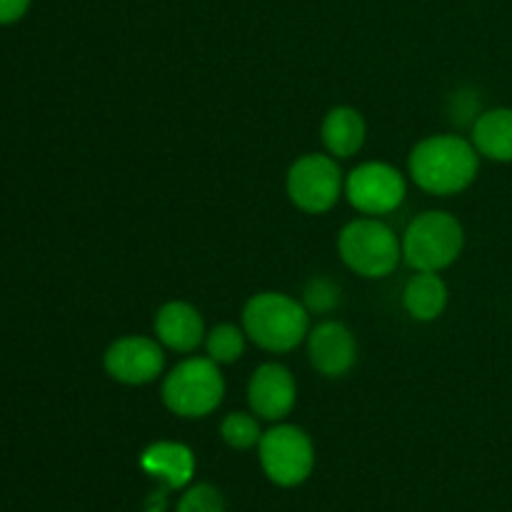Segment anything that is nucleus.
Segmentation results:
<instances>
[{
  "label": "nucleus",
  "instance_id": "nucleus-1",
  "mask_svg": "<svg viewBox=\"0 0 512 512\" xmlns=\"http://www.w3.org/2000/svg\"><path fill=\"white\" fill-rule=\"evenodd\" d=\"M408 170L413 183L425 193L458 195L478 178L480 153L460 135H428L410 150Z\"/></svg>",
  "mask_w": 512,
  "mask_h": 512
},
{
  "label": "nucleus",
  "instance_id": "nucleus-2",
  "mask_svg": "<svg viewBox=\"0 0 512 512\" xmlns=\"http://www.w3.org/2000/svg\"><path fill=\"white\" fill-rule=\"evenodd\" d=\"M243 330L250 343L268 353H290L308 338L310 313L293 295L265 290L245 303Z\"/></svg>",
  "mask_w": 512,
  "mask_h": 512
},
{
  "label": "nucleus",
  "instance_id": "nucleus-3",
  "mask_svg": "<svg viewBox=\"0 0 512 512\" xmlns=\"http://www.w3.org/2000/svg\"><path fill=\"white\" fill-rule=\"evenodd\" d=\"M340 260L360 278H388L403 260V245L388 223L373 215L355 218L338 235Z\"/></svg>",
  "mask_w": 512,
  "mask_h": 512
},
{
  "label": "nucleus",
  "instance_id": "nucleus-4",
  "mask_svg": "<svg viewBox=\"0 0 512 512\" xmlns=\"http://www.w3.org/2000/svg\"><path fill=\"white\" fill-rule=\"evenodd\" d=\"M163 405L180 418H205L225 398V378L215 360L185 358L170 370L160 385Z\"/></svg>",
  "mask_w": 512,
  "mask_h": 512
},
{
  "label": "nucleus",
  "instance_id": "nucleus-5",
  "mask_svg": "<svg viewBox=\"0 0 512 512\" xmlns=\"http://www.w3.org/2000/svg\"><path fill=\"white\" fill-rule=\"evenodd\" d=\"M400 245H403V260L410 268L440 273L463 253L465 230L455 215L445 210H428L408 225Z\"/></svg>",
  "mask_w": 512,
  "mask_h": 512
},
{
  "label": "nucleus",
  "instance_id": "nucleus-6",
  "mask_svg": "<svg viewBox=\"0 0 512 512\" xmlns=\"http://www.w3.org/2000/svg\"><path fill=\"white\" fill-rule=\"evenodd\" d=\"M290 203L310 215H323L335 208L345 190V175L338 158L325 153L300 155L285 178Z\"/></svg>",
  "mask_w": 512,
  "mask_h": 512
},
{
  "label": "nucleus",
  "instance_id": "nucleus-7",
  "mask_svg": "<svg viewBox=\"0 0 512 512\" xmlns=\"http://www.w3.org/2000/svg\"><path fill=\"white\" fill-rule=\"evenodd\" d=\"M263 473L280 488L305 483L315 468V448L310 435L298 425L278 423L263 433L258 443Z\"/></svg>",
  "mask_w": 512,
  "mask_h": 512
},
{
  "label": "nucleus",
  "instance_id": "nucleus-8",
  "mask_svg": "<svg viewBox=\"0 0 512 512\" xmlns=\"http://www.w3.org/2000/svg\"><path fill=\"white\" fill-rule=\"evenodd\" d=\"M345 198L360 215H388L403 205L408 183L395 165L368 160L345 175Z\"/></svg>",
  "mask_w": 512,
  "mask_h": 512
},
{
  "label": "nucleus",
  "instance_id": "nucleus-9",
  "mask_svg": "<svg viewBox=\"0 0 512 512\" xmlns=\"http://www.w3.org/2000/svg\"><path fill=\"white\" fill-rule=\"evenodd\" d=\"M103 368L120 385H148L163 375L165 348L158 338L123 335L108 345Z\"/></svg>",
  "mask_w": 512,
  "mask_h": 512
},
{
  "label": "nucleus",
  "instance_id": "nucleus-10",
  "mask_svg": "<svg viewBox=\"0 0 512 512\" xmlns=\"http://www.w3.org/2000/svg\"><path fill=\"white\" fill-rule=\"evenodd\" d=\"M295 400H298V385L283 363H263L250 375L248 403L260 420L280 423L293 413Z\"/></svg>",
  "mask_w": 512,
  "mask_h": 512
},
{
  "label": "nucleus",
  "instance_id": "nucleus-11",
  "mask_svg": "<svg viewBox=\"0 0 512 512\" xmlns=\"http://www.w3.org/2000/svg\"><path fill=\"white\" fill-rule=\"evenodd\" d=\"M305 343H308L310 365L325 378H343L358 360V343H355L353 330L340 320H323L310 328Z\"/></svg>",
  "mask_w": 512,
  "mask_h": 512
},
{
  "label": "nucleus",
  "instance_id": "nucleus-12",
  "mask_svg": "<svg viewBox=\"0 0 512 512\" xmlns=\"http://www.w3.org/2000/svg\"><path fill=\"white\" fill-rule=\"evenodd\" d=\"M153 333L163 348L188 355L205 343L208 330L198 308L185 300H170L155 313Z\"/></svg>",
  "mask_w": 512,
  "mask_h": 512
},
{
  "label": "nucleus",
  "instance_id": "nucleus-13",
  "mask_svg": "<svg viewBox=\"0 0 512 512\" xmlns=\"http://www.w3.org/2000/svg\"><path fill=\"white\" fill-rule=\"evenodd\" d=\"M320 138H323L328 155L338 160H348L363 150L365 138H368V125L360 110L350 105H335L325 113L323 125H320Z\"/></svg>",
  "mask_w": 512,
  "mask_h": 512
},
{
  "label": "nucleus",
  "instance_id": "nucleus-14",
  "mask_svg": "<svg viewBox=\"0 0 512 512\" xmlns=\"http://www.w3.org/2000/svg\"><path fill=\"white\" fill-rule=\"evenodd\" d=\"M140 468L150 478L160 480L165 488H185L190 483V478H193L195 458L188 445L160 440V443L148 445L143 450V455H140Z\"/></svg>",
  "mask_w": 512,
  "mask_h": 512
},
{
  "label": "nucleus",
  "instance_id": "nucleus-15",
  "mask_svg": "<svg viewBox=\"0 0 512 512\" xmlns=\"http://www.w3.org/2000/svg\"><path fill=\"white\" fill-rule=\"evenodd\" d=\"M403 308L418 323H433L448 308V285L440 273L415 270L403 288Z\"/></svg>",
  "mask_w": 512,
  "mask_h": 512
},
{
  "label": "nucleus",
  "instance_id": "nucleus-16",
  "mask_svg": "<svg viewBox=\"0 0 512 512\" xmlns=\"http://www.w3.org/2000/svg\"><path fill=\"white\" fill-rule=\"evenodd\" d=\"M470 143L483 158L512 163V108H493L478 115Z\"/></svg>",
  "mask_w": 512,
  "mask_h": 512
},
{
  "label": "nucleus",
  "instance_id": "nucleus-17",
  "mask_svg": "<svg viewBox=\"0 0 512 512\" xmlns=\"http://www.w3.org/2000/svg\"><path fill=\"white\" fill-rule=\"evenodd\" d=\"M245 340L248 335L243 328L233 323H220L205 333V353L218 365H230L243 358Z\"/></svg>",
  "mask_w": 512,
  "mask_h": 512
},
{
  "label": "nucleus",
  "instance_id": "nucleus-18",
  "mask_svg": "<svg viewBox=\"0 0 512 512\" xmlns=\"http://www.w3.org/2000/svg\"><path fill=\"white\" fill-rule=\"evenodd\" d=\"M220 435L233 450H250L260 443L263 430H260V418L250 413H230L220 423Z\"/></svg>",
  "mask_w": 512,
  "mask_h": 512
},
{
  "label": "nucleus",
  "instance_id": "nucleus-19",
  "mask_svg": "<svg viewBox=\"0 0 512 512\" xmlns=\"http://www.w3.org/2000/svg\"><path fill=\"white\" fill-rule=\"evenodd\" d=\"M310 315H328L338 308L340 303V285L325 275H313L303 288V300Z\"/></svg>",
  "mask_w": 512,
  "mask_h": 512
},
{
  "label": "nucleus",
  "instance_id": "nucleus-20",
  "mask_svg": "<svg viewBox=\"0 0 512 512\" xmlns=\"http://www.w3.org/2000/svg\"><path fill=\"white\" fill-rule=\"evenodd\" d=\"M175 512H225V500L218 488L210 483H198L185 490Z\"/></svg>",
  "mask_w": 512,
  "mask_h": 512
},
{
  "label": "nucleus",
  "instance_id": "nucleus-21",
  "mask_svg": "<svg viewBox=\"0 0 512 512\" xmlns=\"http://www.w3.org/2000/svg\"><path fill=\"white\" fill-rule=\"evenodd\" d=\"M450 115H453L455 123H470V128H473V123L480 115L478 95L470 93V90H458L450 98Z\"/></svg>",
  "mask_w": 512,
  "mask_h": 512
},
{
  "label": "nucleus",
  "instance_id": "nucleus-22",
  "mask_svg": "<svg viewBox=\"0 0 512 512\" xmlns=\"http://www.w3.org/2000/svg\"><path fill=\"white\" fill-rule=\"evenodd\" d=\"M30 0H0V25H13L28 13Z\"/></svg>",
  "mask_w": 512,
  "mask_h": 512
},
{
  "label": "nucleus",
  "instance_id": "nucleus-23",
  "mask_svg": "<svg viewBox=\"0 0 512 512\" xmlns=\"http://www.w3.org/2000/svg\"><path fill=\"white\" fill-rule=\"evenodd\" d=\"M150 510L148 512H163V505H165V493H153V498L148 500Z\"/></svg>",
  "mask_w": 512,
  "mask_h": 512
}]
</instances>
